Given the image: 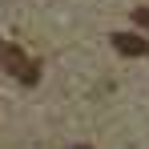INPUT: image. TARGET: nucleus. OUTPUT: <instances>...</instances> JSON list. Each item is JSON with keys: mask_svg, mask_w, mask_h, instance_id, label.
<instances>
[{"mask_svg": "<svg viewBox=\"0 0 149 149\" xmlns=\"http://www.w3.org/2000/svg\"><path fill=\"white\" fill-rule=\"evenodd\" d=\"M0 69L16 73L20 81H24V85H36V73H40V65H36V61H28L24 52L16 49V45H8V40L0 45Z\"/></svg>", "mask_w": 149, "mask_h": 149, "instance_id": "obj_1", "label": "nucleus"}, {"mask_svg": "<svg viewBox=\"0 0 149 149\" xmlns=\"http://www.w3.org/2000/svg\"><path fill=\"white\" fill-rule=\"evenodd\" d=\"M133 24H137V28H149V8H133Z\"/></svg>", "mask_w": 149, "mask_h": 149, "instance_id": "obj_3", "label": "nucleus"}, {"mask_svg": "<svg viewBox=\"0 0 149 149\" xmlns=\"http://www.w3.org/2000/svg\"><path fill=\"white\" fill-rule=\"evenodd\" d=\"M113 49L125 52V56H141V52H145V40L133 36V32H113Z\"/></svg>", "mask_w": 149, "mask_h": 149, "instance_id": "obj_2", "label": "nucleus"}]
</instances>
